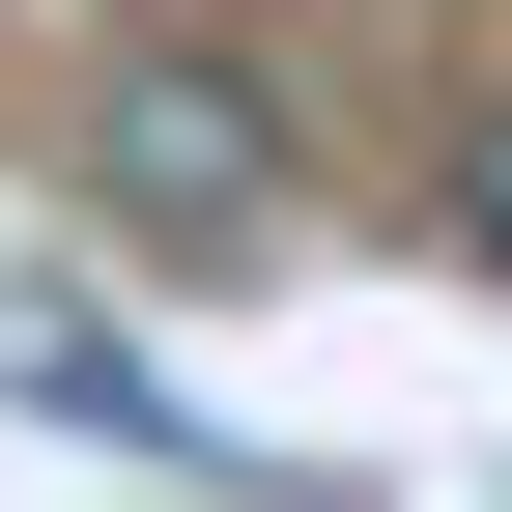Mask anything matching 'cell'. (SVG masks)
<instances>
[{
	"label": "cell",
	"instance_id": "cell-1",
	"mask_svg": "<svg viewBox=\"0 0 512 512\" xmlns=\"http://www.w3.org/2000/svg\"><path fill=\"white\" fill-rule=\"evenodd\" d=\"M86 200L143 256H256V228H285V114H256L228 57H114V86H86Z\"/></svg>",
	"mask_w": 512,
	"mask_h": 512
},
{
	"label": "cell",
	"instance_id": "cell-2",
	"mask_svg": "<svg viewBox=\"0 0 512 512\" xmlns=\"http://www.w3.org/2000/svg\"><path fill=\"white\" fill-rule=\"evenodd\" d=\"M0 399H57V427H114V456H200V399H171V370L114 342L86 285H0Z\"/></svg>",
	"mask_w": 512,
	"mask_h": 512
},
{
	"label": "cell",
	"instance_id": "cell-3",
	"mask_svg": "<svg viewBox=\"0 0 512 512\" xmlns=\"http://www.w3.org/2000/svg\"><path fill=\"white\" fill-rule=\"evenodd\" d=\"M456 256L512 285V86H484V143H456Z\"/></svg>",
	"mask_w": 512,
	"mask_h": 512
}]
</instances>
